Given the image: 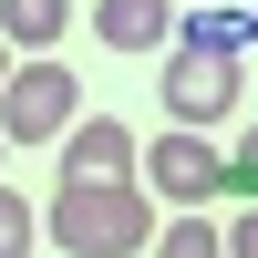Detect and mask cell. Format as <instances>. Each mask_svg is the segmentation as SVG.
Wrapping results in <instances>:
<instances>
[{"mask_svg":"<svg viewBox=\"0 0 258 258\" xmlns=\"http://www.w3.org/2000/svg\"><path fill=\"white\" fill-rule=\"evenodd\" d=\"M52 248L73 258H145L155 248V207H145V186H52Z\"/></svg>","mask_w":258,"mask_h":258,"instance_id":"obj_1","label":"cell"},{"mask_svg":"<svg viewBox=\"0 0 258 258\" xmlns=\"http://www.w3.org/2000/svg\"><path fill=\"white\" fill-rule=\"evenodd\" d=\"M155 93H165V124L207 135V124L238 114V52H217V41H186V31H176V52H165Z\"/></svg>","mask_w":258,"mask_h":258,"instance_id":"obj_2","label":"cell"},{"mask_svg":"<svg viewBox=\"0 0 258 258\" xmlns=\"http://www.w3.org/2000/svg\"><path fill=\"white\" fill-rule=\"evenodd\" d=\"M83 124V83L62 73V62H11V83H0V135L11 145H62Z\"/></svg>","mask_w":258,"mask_h":258,"instance_id":"obj_3","label":"cell"},{"mask_svg":"<svg viewBox=\"0 0 258 258\" xmlns=\"http://www.w3.org/2000/svg\"><path fill=\"white\" fill-rule=\"evenodd\" d=\"M145 186H155L165 207H207V197H227V155L207 135H145Z\"/></svg>","mask_w":258,"mask_h":258,"instance_id":"obj_4","label":"cell"},{"mask_svg":"<svg viewBox=\"0 0 258 258\" xmlns=\"http://www.w3.org/2000/svg\"><path fill=\"white\" fill-rule=\"evenodd\" d=\"M135 165H145V145L124 135L114 114H83L73 135H62V186H135Z\"/></svg>","mask_w":258,"mask_h":258,"instance_id":"obj_5","label":"cell"},{"mask_svg":"<svg viewBox=\"0 0 258 258\" xmlns=\"http://www.w3.org/2000/svg\"><path fill=\"white\" fill-rule=\"evenodd\" d=\"M93 31L103 52H155V41H176V0H93Z\"/></svg>","mask_w":258,"mask_h":258,"instance_id":"obj_6","label":"cell"},{"mask_svg":"<svg viewBox=\"0 0 258 258\" xmlns=\"http://www.w3.org/2000/svg\"><path fill=\"white\" fill-rule=\"evenodd\" d=\"M73 31V0H0V41L11 52H52Z\"/></svg>","mask_w":258,"mask_h":258,"instance_id":"obj_7","label":"cell"},{"mask_svg":"<svg viewBox=\"0 0 258 258\" xmlns=\"http://www.w3.org/2000/svg\"><path fill=\"white\" fill-rule=\"evenodd\" d=\"M186 41H217V52H248L258 41V11H176Z\"/></svg>","mask_w":258,"mask_h":258,"instance_id":"obj_8","label":"cell"},{"mask_svg":"<svg viewBox=\"0 0 258 258\" xmlns=\"http://www.w3.org/2000/svg\"><path fill=\"white\" fill-rule=\"evenodd\" d=\"M155 258H227V227H217V217H165Z\"/></svg>","mask_w":258,"mask_h":258,"instance_id":"obj_9","label":"cell"},{"mask_svg":"<svg viewBox=\"0 0 258 258\" xmlns=\"http://www.w3.org/2000/svg\"><path fill=\"white\" fill-rule=\"evenodd\" d=\"M31 248H41V207L0 186V258H31Z\"/></svg>","mask_w":258,"mask_h":258,"instance_id":"obj_10","label":"cell"},{"mask_svg":"<svg viewBox=\"0 0 258 258\" xmlns=\"http://www.w3.org/2000/svg\"><path fill=\"white\" fill-rule=\"evenodd\" d=\"M227 197L258 207V124H248V145H238V155H227Z\"/></svg>","mask_w":258,"mask_h":258,"instance_id":"obj_11","label":"cell"},{"mask_svg":"<svg viewBox=\"0 0 258 258\" xmlns=\"http://www.w3.org/2000/svg\"><path fill=\"white\" fill-rule=\"evenodd\" d=\"M227 258H258V207H248V217H227Z\"/></svg>","mask_w":258,"mask_h":258,"instance_id":"obj_12","label":"cell"},{"mask_svg":"<svg viewBox=\"0 0 258 258\" xmlns=\"http://www.w3.org/2000/svg\"><path fill=\"white\" fill-rule=\"evenodd\" d=\"M0 83H11V52H0Z\"/></svg>","mask_w":258,"mask_h":258,"instance_id":"obj_13","label":"cell"},{"mask_svg":"<svg viewBox=\"0 0 258 258\" xmlns=\"http://www.w3.org/2000/svg\"><path fill=\"white\" fill-rule=\"evenodd\" d=\"M0 155H11V135H0Z\"/></svg>","mask_w":258,"mask_h":258,"instance_id":"obj_14","label":"cell"}]
</instances>
